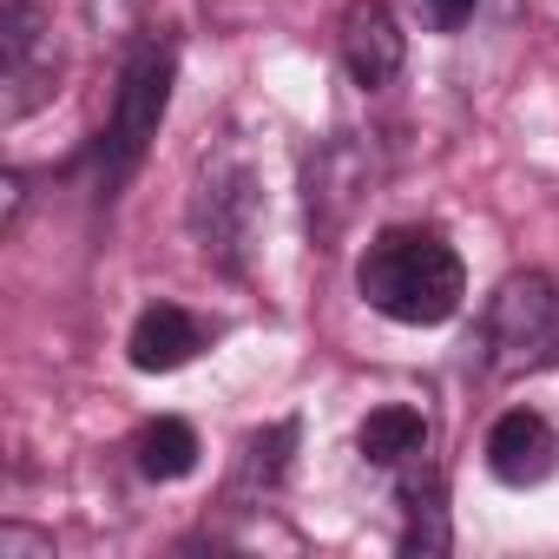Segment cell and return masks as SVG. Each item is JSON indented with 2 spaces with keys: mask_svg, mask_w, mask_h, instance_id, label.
<instances>
[{
  "mask_svg": "<svg viewBox=\"0 0 559 559\" xmlns=\"http://www.w3.org/2000/svg\"><path fill=\"white\" fill-rule=\"evenodd\" d=\"M356 290L376 317L402 323V330H435L461 310L467 297V263L461 250L441 237V230H421V224H395L382 230L362 263H356Z\"/></svg>",
  "mask_w": 559,
  "mask_h": 559,
  "instance_id": "cell-1",
  "label": "cell"
},
{
  "mask_svg": "<svg viewBox=\"0 0 559 559\" xmlns=\"http://www.w3.org/2000/svg\"><path fill=\"white\" fill-rule=\"evenodd\" d=\"M191 230L198 243L224 263V270H243L250 250H257V230H263V185H257V165L224 145L198 165V185H191Z\"/></svg>",
  "mask_w": 559,
  "mask_h": 559,
  "instance_id": "cell-2",
  "label": "cell"
},
{
  "mask_svg": "<svg viewBox=\"0 0 559 559\" xmlns=\"http://www.w3.org/2000/svg\"><path fill=\"white\" fill-rule=\"evenodd\" d=\"M487 349H493V376H539L559 362V284L552 276L526 270L493 290Z\"/></svg>",
  "mask_w": 559,
  "mask_h": 559,
  "instance_id": "cell-3",
  "label": "cell"
},
{
  "mask_svg": "<svg viewBox=\"0 0 559 559\" xmlns=\"http://www.w3.org/2000/svg\"><path fill=\"white\" fill-rule=\"evenodd\" d=\"M60 86V40L40 0H0V119H27Z\"/></svg>",
  "mask_w": 559,
  "mask_h": 559,
  "instance_id": "cell-4",
  "label": "cell"
},
{
  "mask_svg": "<svg viewBox=\"0 0 559 559\" xmlns=\"http://www.w3.org/2000/svg\"><path fill=\"white\" fill-rule=\"evenodd\" d=\"M171 106V47L165 40H139L119 67V93H112V126H106V178L119 185L145 145L158 139V119Z\"/></svg>",
  "mask_w": 559,
  "mask_h": 559,
  "instance_id": "cell-5",
  "label": "cell"
},
{
  "mask_svg": "<svg viewBox=\"0 0 559 559\" xmlns=\"http://www.w3.org/2000/svg\"><path fill=\"white\" fill-rule=\"evenodd\" d=\"M552 467H559V435H552L546 415L507 408V415L487 428V474H493L500 487H539Z\"/></svg>",
  "mask_w": 559,
  "mask_h": 559,
  "instance_id": "cell-6",
  "label": "cell"
},
{
  "mask_svg": "<svg viewBox=\"0 0 559 559\" xmlns=\"http://www.w3.org/2000/svg\"><path fill=\"white\" fill-rule=\"evenodd\" d=\"M408 60V34L402 21L382 8V0H349V14H343V67L356 86H389Z\"/></svg>",
  "mask_w": 559,
  "mask_h": 559,
  "instance_id": "cell-7",
  "label": "cell"
},
{
  "mask_svg": "<svg viewBox=\"0 0 559 559\" xmlns=\"http://www.w3.org/2000/svg\"><path fill=\"white\" fill-rule=\"evenodd\" d=\"M198 349H204V323H198L191 310H178V304H152V310H139L132 343H126V356H132L139 376H171V369H185Z\"/></svg>",
  "mask_w": 559,
  "mask_h": 559,
  "instance_id": "cell-8",
  "label": "cell"
},
{
  "mask_svg": "<svg viewBox=\"0 0 559 559\" xmlns=\"http://www.w3.org/2000/svg\"><path fill=\"white\" fill-rule=\"evenodd\" d=\"M356 448H362L369 467H408V461L428 454V415L408 408V402H382V408H369Z\"/></svg>",
  "mask_w": 559,
  "mask_h": 559,
  "instance_id": "cell-9",
  "label": "cell"
},
{
  "mask_svg": "<svg viewBox=\"0 0 559 559\" xmlns=\"http://www.w3.org/2000/svg\"><path fill=\"white\" fill-rule=\"evenodd\" d=\"M356 185H362V152L323 145L310 158V217H323V230H343V217L356 211Z\"/></svg>",
  "mask_w": 559,
  "mask_h": 559,
  "instance_id": "cell-10",
  "label": "cell"
},
{
  "mask_svg": "<svg viewBox=\"0 0 559 559\" xmlns=\"http://www.w3.org/2000/svg\"><path fill=\"white\" fill-rule=\"evenodd\" d=\"M191 467H198V428L178 421V415L145 421V435H139V474L145 480H185Z\"/></svg>",
  "mask_w": 559,
  "mask_h": 559,
  "instance_id": "cell-11",
  "label": "cell"
},
{
  "mask_svg": "<svg viewBox=\"0 0 559 559\" xmlns=\"http://www.w3.org/2000/svg\"><path fill=\"white\" fill-rule=\"evenodd\" d=\"M290 448H297V428L290 421H276L270 435H250V448H243V487H276L284 480V467H290Z\"/></svg>",
  "mask_w": 559,
  "mask_h": 559,
  "instance_id": "cell-12",
  "label": "cell"
},
{
  "mask_svg": "<svg viewBox=\"0 0 559 559\" xmlns=\"http://www.w3.org/2000/svg\"><path fill=\"white\" fill-rule=\"evenodd\" d=\"M402 552H448V513H441V493L428 487H408V533H402Z\"/></svg>",
  "mask_w": 559,
  "mask_h": 559,
  "instance_id": "cell-13",
  "label": "cell"
},
{
  "mask_svg": "<svg viewBox=\"0 0 559 559\" xmlns=\"http://www.w3.org/2000/svg\"><path fill=\"white\" fill-rule=\"evenodd\" d=\"M415 8H421V21H428L435 34H454V27H467V21L487 8V0H415Z\"/></svg>",
  "mask_w": 559,
  "mask_h": 559,
  "instance_id": "cell-14",
  "label": "cell"
},
{
  "mask_svg": "<svg viewBox=\"0 0 559 559\" xmlns=\"http://www.w3.org/2000/svg\"><path fill=\"white\" fill-rule=\"evenodd\" d=\"M0 559H53V539L27 526H0Z\"/></svg>",
  "mask_w": 559,
  "mask_h": 559,
  "instance_id": "cell-15",
  "label": "cell"
}]
</instances>
